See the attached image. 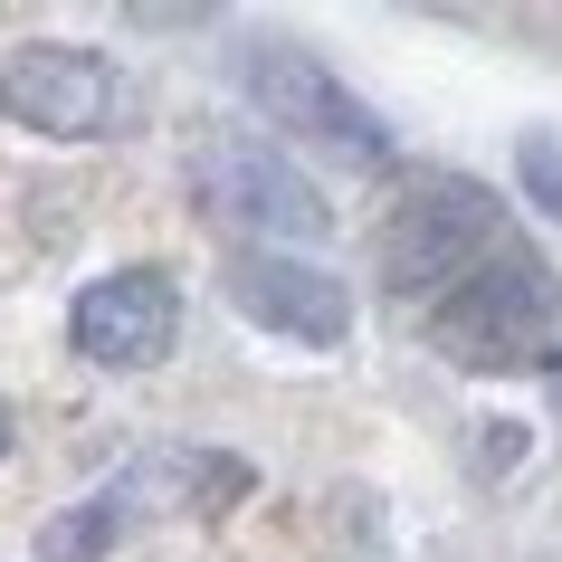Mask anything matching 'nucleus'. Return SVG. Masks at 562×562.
Instances as JSON below:
<instances>
[{"label": "nucleus", "mask_w": 562, "mask_h": 562, "mask_svg": "<svg viewBox=\"0 0 562 562\" xmlns=\"http://www.w3.org/2000/svg\"><path fill=\"white\" fill-rule=\"evenodd\" d=\"M238 87H248V105H258L267 124H286L305 144H334V153H353V162H382L391 153V134L372 124V105H362L315 48H296V38H248V48H238Z\"/></svg>", "instance_id": "obj_2"}, {"label": "nucleus", "mask_w": 562, "mask_h": 562, "mask_svg": "<svg viewBox=\"0 0 562 562\" xmlns=\"http://www.w3.org/2000/svg\"><path fill=\"white\" fill-rule=\"evenodd\" d=\"M124 525H134V505H124L115 486H95L87 505H67L58 525L38 533V562H105L124 543Z\"/></svg>", "instance_id": "obj_9"}, {"label": "nucleus", "mask_w": 562, "mask_h": 562, "mask_svg": "<svg viewBox=\"0 0 562 562\" xmlns=\"http://www.w3.org/2000/svg\"><path fill=\"white\" fill-rule=\"evenodd\" d=\"M525 181L543 191V210H562V144L553 134H525Z\"/></svg>", "instance_id": "obj_10"}, {"label": "nucleus", "mask_w": 562, "mask_h": 562, "mask_svg": "<svg viewBox=\"0 0 562 562\" xmlns=\"http://www.w3.org/2000/svg\"><path fill=\"white\" fill-rule=\"evenodd\" d=\"M0 458H10V401H0Z\"/></svg>", "instance_id": "obj_12"}, {"label": "nucleus", "mask_w": 562, "mask_h": 562, "mask_svg": "<svg viewBox=\"0 0 562 562\" xmlns=\"http://www.w3.org/2000/svg\"><path fill=\"white\" fill-rule=\"evenodd\" d=\"M201 201L220 210V220H238V229H258V248H286V238H325V191L286 162L277 144H258V134H220V144H201Z\"/></svg>", "instance_id": "obj_5"}, {"label": "nucleus", "mask_w": 562, "mask_h": 562, "mask_svg": "<svg viewBox=\"0 0 562 562\" xmlns=\"http://www.w3.org/2000/svg\"><path fill=\"white\" fill-rule=\"evenodd\" d=\"M543 391H553V411H562V353H553V362H543Z\"/></svg>", "instance_id": "obj_11"}, {"label": "nucleus", "mask_w": 562, "mask_h": 562, "mask_svg": "<svg viewBox=\"0 0 562 562\" xmlns=\"http://www.w3.org/2000/svg\"><path fill=\"white\" fill-rule=\"evenodd\" d=\"M505 248V229H496V201L476 191V181H458V172H439V181H419L411 201L391 210V229H382V277L401 286V296H429V286H458L468 267H486Z\"/></svg>", "instance_id": "obj_4"}, {"label": "nucleus", "mask_w": 562, "mask_h": 562, "mask_svg": "<svg viewBox=\"0 0 562 562\" xmlns=\"http://www.w3.org/2000/svg\"><path fill=\"white\" fill-rule=\"evenodd\" d=\"M115 496L144 515V505H172V515H220V505L248 496V468L238 458H210V448H162V458H144V468H124L115 476Z\"/></svg>", "instance_id": "obj_8"}, {"label": "nucleus", "mask_w": 562, "mask_h": 562, "mask_svg": "<svg viewBox=\"0 0 562 562\" xmlns=\"http://www.w3.org/2000/svg\"><path fill=\"white\" fill-rule=\"evenodd\" d=\"M67 334H77V353L105 362V372H144V362L172 353L181 296H172V277H162V267H115V277H95L87 296H77Z\"/></svg>", "instance_id": "obj_7"}, {"label": "nucleus", "mask_w": 562, "mask_h": 562, "mask_svg": "<svg viewBox=\"0 0 562 562\" xmlns=\"http://www.w3.org/2000/svg\"><path fill=\"white\" fill-rule=\"evenodd\" d=\"M0 115L30 134H58V144H87L134 115V87L115 77V58H95L77 38H30L0 58Z\"/></svg>", "instance_id": "obj_3"}, {"label": "nucleus", "mask_w": 562, "mask_h": 562, "mask_svg": "<svg viewBox=\"0 0 562 562\" xmlns=\"http://www.w3.org/2000/svg\"><path fill=\"white\" fill-rule=\"evenodd\" d=\"M229 305L248 325L286 334V344H344V334H353L344 277L315 267V258H286V248H238L229 258Z\"/></svg>", "instance_id": "obj_6"}, {"label": "nucleus", "mask_w": 562, "mask_h": 562, "mask_svg": "<svg viewBox=\"0 0 562 562\" xmlns=\"http://www.w3.org/2000/svg\"><path fill=\"white\" fill-rule=\"evenodd\" d=\"M553 305H562L553 267L505 238L486 267H468V277L429 305V344H439L448 362H468V372H505V362H525L533 344H543Z\"/></svg>", "instance_id": "obj_1"}]
</instances>
